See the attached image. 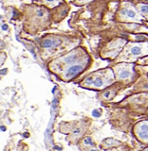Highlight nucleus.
I'll return each mask as SVG.
<instances>
[{
    "label": "nucleus",
    "instance_id": "obj_6",
    "mask_svg": "<svg viewBox=\"0 0 148 151\" xmlns=\"http://www.w3.org/2000/svg\"><path fill=\"white\" fill-rule=\"evenodd\" d=\"M130 77V71L129 70H122V72L120 73V78H127Z\"/></svg>",
    "mask_w": 148,
    "mask_h": 151
},
{
    "label": "nucleus",
    "instance_id": "obj_2",
    "mask_svg": "<svg viewBox=\"0 0 148 151\" xmlns=\"http://www.w3.org/2000/svg\"><path fill=\"white\" fill-rule=\"evenodd\" d=\"M83 71V67L80 65H74L71 66V67L66 72V77L68 78H73L76 75H78L79 73H81Z\"/></svg>",
    "mask_w": 148,
    "mask_h": 151
},
{
    "label": "nucleus",
    "instance_id": "obj_7",
    "mask_svg": "<svg viewBox=\"0 0 148 151\" xmlns=\"http://www.w3.org/2000/svg\"><path fill=\"white\" fill-rule=\"evenodd\" d=\"M92 84H94L95 86H97V87H101V86H103V84H104L103 79L101 78H96L92 81Z\"/></svg>",
    "mask_w": 148,
    "mask_h": 151
},
{
    "label": "nucleus",
    "instance_id": "obj_3",
    "mask_svg": "<svg viewBox=\"0 0 148 151\" xmlns=\"http://www.w3.org/2000/svg\"><path fill=\"white\" fill-rule=\"evenodd\" d=\"M55 45H59V44H57V41H53L51 39H47L42 42V45L45 48H50V47L54 46Z\"/></svg>",
    "mask_w": 148,
    "mask_h": 151
},
{
    "label": "nucleus",
    "instance_id": "obj_5",
    "mask_svg": "<svg viewBox=\"0 0 148 151\" xmlns=\"http://www.w3.org/2000/svg\"><path fill=\"white\" fill-rule=\"evenodd\" d=\"M131 53L135 56H138V55H141V47L139 46V45H134L131 48Z\"/></svg>",
    "mask_w": 148,
    "mask_h": 151
},
{
    "label": "nucleus",
    "instance_id": "obj_13",
    "mask_svg": "<svg viewBox=\"0 0 148 151\" xmlns=\"http://www.w3.org/2000/svg\"><path fill=\"white\" fill-rule=\"evenodd\" d=\"M2 28H3V29L6 30V29H8V26H7V25H3V26H2Z\"/></svg>",
    "mask_w": 148,
    "mask_h": 151
},
{
    "label": "nucleus",
    "instance_id": "obj_9",
    "mask_svg": "<svg viewBox=\"0 0 148 151\" xmlns=\"http://www.w3.org/2000/svg\"><path fill=\"white\" fill-rule=\"evenodd\" d=\"M141 12L142 13H148V5H141Z\"/></svg>",
    "mask_w": 148,
    "mask_h": 151
},
{
    "label": "nucleus",
    "instance_id": "obj_4",
    "mask_svg": "<svg viewBox=\"0 0 148 151\" xmlns=\"http://www.w3.org/2000/svg\"><path fill=\"white\" fill-rule=\"evenodd\" d=\"M122 15H125L128 18H131V19H134L136 17V12L133 11V9H123V11L122 12Z\"/></svg>",
    "mask_w": 148,
    "mask_h": 151
},
{
    "label": "nucleus",
    "instance_id": "obj_1",
    "mask_svg": "<svg viewBox=\"0 0 148 151\" xmlns=\"http://www.w3.org/2000/svg\"><path fill=\"white\" fill-rule=\"evenodd\" d=\"M138 135L141 140L148 142V124H142L140 126V130L138 131Z\"/></svg>",
    "mask_w": 148,
    "mask_h": 151
},
{
    "label": "nucleus",
    "instance_id": "obj_12",
    "mask_svg": "<svg viewBox=\"0 0 148 151\" xmlns=\"http://www.w3.org/2000/svg\"><path fill=\"white\" fill-rule=\"evenodd\" d=\"M43 14H44V12H43L41 9H40V11H38V15H39V17H42Z\"/></svg>",
    "mask_w": 148,
    "mask_h": 151
},
{
    "label": "nucleus",
    "instance_id": "obj_11",
    "mask_svg": "<svg viewBox=\"0 0 148 151\" xmlns=\"http://www.w3.org/2000/svg\"><path fill=\"white\" fill-rule=\"evenodd\" d=\"M77 57H76V55H73V56H69V57H68V58H66V61H72V60H74Z\"/></svg>",
    "mask_w": 148,
    "mask_h": 151
},
{
    "label": "nucleus",
    "instance_id": "obj_15",
    "mask_svg": "<svg viewBox=\"0 0 148 151\" xmlns=\"http://www.w3.org/2000/svg\"><path fill=\"white\" fill-rule=\"evenodd\" d=\"M145 151H148V149H146V150H145Z\"/></svg>",
    "mask_w": 148,
    "mask_h": 151
},
{
    "label": "nucleus",
    "instance_id": "obj_14",
    "mask_svg": "<svg viewBox=\"0 0 148 151\" xmlns=\"http://www.w3.org/2000/svg\"><path fill=\"white\" fill-rule=\"evenodd\" d=\"M88 151H98L97 149H90V150H88Z\"/></svg>",
    "mask_w": 148,
    "mask_h": 151
},
{
    "label": "nucleus",
    "instance_id": "obj_10",
    "mask_svg": "<svg viewBox=\"0 0 148 151\" xmlns=\"http://www.w3.org/2000/svg\"><path fill=\"white\" fill-rule=\"evenodd\" d=\"M92 114L95 117H100V115H101V112H100V111H98V110H94L92 111Z\"/></svg>",
    "mask_w": 148,
    "mask_h": 151
},
{
    "label": "nucleus",
    "instance_id": "obj_8",
    "mask_svg": "<svg viewBox=\"0 0 148 151\" xmlns=\"http://www.w3.org/2000/svg\"><path fill=\"white\" fill-rule=\"evenodd\" d=\"M85 145H93V141L92 139L90 138V137H87V138H85V141H84Z\"/></svg>",
    "mask_w": 148,
    "mask_h": 151
}]
</instances>
